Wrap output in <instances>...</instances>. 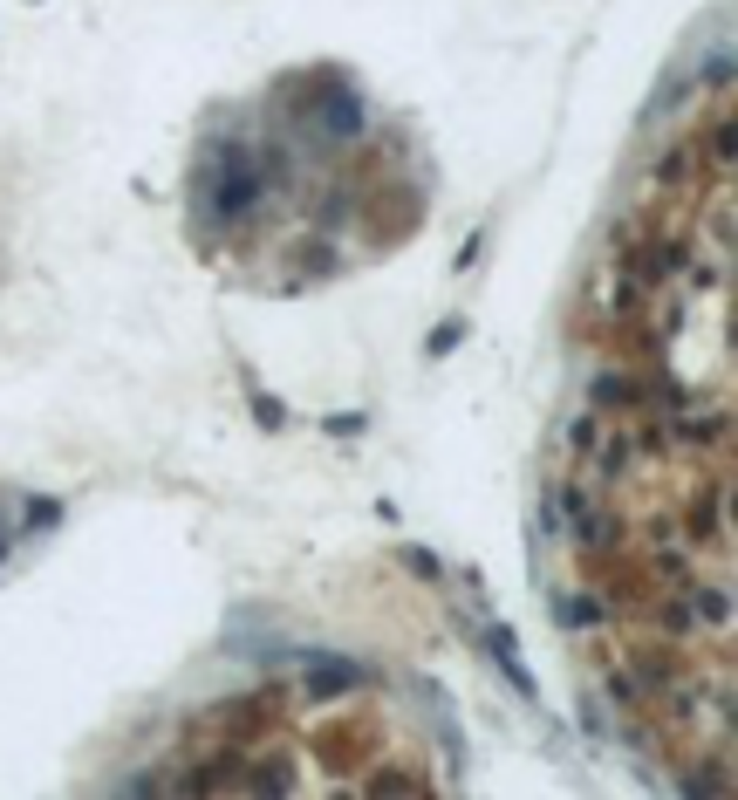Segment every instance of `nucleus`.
<instances>
[{
	"instance_id": "obj_1",
	"label": "nucleus",
	"mask_w": 738,
	"mask_h": 800,
	"mask_svg": "<svg viewBox=\"0 0 738 800\" xmlns=\"http://www.w3.org/2000/svg\"><path fill=\"white\" fill-rule=\"evenodd\" d=\"M308 677H315V691H355L363 684V671L342 657H308Z\"/></svg>"
},
{
	"instance_id": "obj_2",
	"label": "nucleus",
	"mask_w": 738,
	"mask_h": 800,
	"mask_svg": "<svg viewBox=\"0 0 738 800\" xmlns=\"http://www.w3.org/2000/svg\"><path fill=\"white\" fill-rule=\"evenodd\" d=\"M492 657H499V671H506V677H513V684H520V698H540V684H534V671H526V663H520V650H513V636H506V630L492 636Z\"/></svg>"
},
{
	"instance_id": "obj_3",
	"label": "nucleus",
	"mask_w": 738,
	"mask_h": 800,
	"mask_svg": "<svg viewBox=\"0 0 738 800\" xmlns=\"http://www.w3.org/2000/svg\"><path fill=\"white\" fill-rule=\"evenodd\" d=\"M246 397H253V417H260V431H280V424H288V404H274L267 390H246Z\"/></svg>"
},
{
	"instance_id": "obj_4",
	"label": "nucleus",
	"mask_w": 738,
	"mask_h": 800,
	"mask_svg": "<svg viewBox=\"0 0 738 800\" xmlns=\"http://www.w3.org/2000/svg\"><path fill=\"white\" fill-rule=\"evenodd\" d=\"M459 342H465V322H438L424 349H430V356H445V349H459Z\"/></svg>"
},
{
	"instance_id": "obj_5",
	"label": "nucleus",
	"mask_w": 738,
	"mask_h": 800,
	"mask_svg": "<svg viewBox=\"0 0 738 800\" xmlns=\"http://www.w3.org/2000/svg\"><path fill=\"white\" fill-rule=\"evenodd\" d=\"M328 431H336V438H355V431H363V411H336V417H328Z\"/></svg>"
}]
</instances>
